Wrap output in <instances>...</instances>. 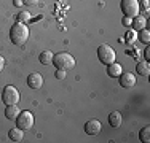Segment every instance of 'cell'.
I'll list each match as a JSON object with an SVG mask.
<instances>
[{"label": "cell", "mask_w": 150, "mask_h": 143, "mask_svg": "<svg viewBox=\"0 0 150 143\" xmlns=\"http://www.w3.org/2000/svg\"><path fill=\"white\" fill-rule=\"evenodd\" d=\"M29 26L26 22H19L16 21L10 29V40L15 43L16 46H23L26 45V41L29 40Z\"/></svg>", "instance_id": "cell-1"}, {"label": "cell", "mask_w": 150, "mask_h": 143, "mask_svg": "<svg viewBox=\"0 0 150 143\" xmlns=\"http://www.w3.org/2000/svg\"><path fill=\"white\" fill-rule=\"evenodd\" d=\"M75 59L72 54H69V53H58V54H54L53 57V65L56 67V69H62V70H70L75 67Z\"/></svg>", "instance_id": "cell-2"}, {"label": "cell", "mask_w": 150, "mask_h": 143, "mask_svg": "<svg viewBox=\"0 0 150 143\" xmlns=\"http://www.w3.org/2000/svg\"><path fill=\"white\" fill-rule=\"evenodd\" d=\"M19 91L15 88V86L8 84L3 88L2 91V100L5 105H18V102H19Z\"/></svg>", "instance_id": "cell-3"}, {"label": "cell", "mask_w": 150, "mask_h": 143, "mask_svg": "<svg viewBox=\"0 0 150 143\" xmlns=\"http://www.w3.org/2000/svg\"><path fill=\"white\" fill-rule=\"evenodd\" d=\"M115 49L112 48V46L109 45H101L98 48V59L101 60L102 64H105V65H109V64L115 62Z\"/></svg>", "instance_id": "cell-4"}, {"label": "cell", "mask_w": 150, "mask_h": 143, "mask_svg": "<svg viewBox=\"0 0 150 143\" xmlns=\"http://www.w3.org/2000/svg\"><path fill=\"white\" fill-rule=\"evenodd\" d=\"M121 13L128 18H134L139 14V0H121Z\"/></svg>", "instance_id": "cell-5"}, {"label": "cell", "mask_w": 150, "mask_h": 143, "mask_svg": "<svg viewBox=\"0 0 150 143\" xmlns=\"http://www.w3.org/2000/svg\"><path fill=\"white\" fill-rule=\"evenodd\" d=\"M16 127H19V129H23V130H29V129L34 126V114H32L30 111H21L19 114H18V118H16Z\"/></svg>", "instance_id": "cell-6"}, {"label": "cell", "mask_w": 150, "mask_h": 143, "mask_svg": "<svg viewBox=\"0 0 150 143\" xmlns=\"http://www.w3.org/2000/svg\"><path fill=\"white\" fill-rule=\"evenodd\" d=\"M101 130H102V124H101V121H98V119H90L85 124V132H86L88 135H98Z\"/></svg>", "instance_id": "cell-7"}, {"label": "cell", "mask_w": 150, "mask_h": 143, "mask_svg": "<svg viewBox=\"0 0 150 143\" xmlns=\"http://www.w3.org/2000/svg\"><path fill=\"white\" fill-rule=\"evenodd\" d=\"M27 86L30 89H40L43 86V76L40 73H30L27 76Z\"/></svg>", "instance_id": "cell-8"}, {"label": "cell", "mask_w": 150, "mask_h": 143, "mask_svg": "<svg viewBox=\"0 0 150 143\" xmlns=\"http://www.w3.org/2000/svg\"><path fill=\"white\" fill-rule=\"evenodd\" d=\"M120 84L123 86V88H133L136 86V75L134 73H129V72H126V73H121L120 75Z\"/></svg>", "instance_id": "cell-9"}, {"label": "cell", "mask_w": 150, "mask_h": 143, "mask_svg": "<svg viewBox=\"0 0 150 143\" xmlns=\"http://www.w3.org/2000/svg\"><path fill=\"white\" fill-rule=\"evenodd\" d=\"M121 73H123V69H121L120 64L112 62V64H109V65H107V75H109L110 78H118Z\"/></svg>", "instance_id": "cell-10"}, {"label": "cell", "mask_w": 150, "mask_h": 143, "mask_svg": "<svg viewBox=\"0 0 150 143\" xmlns=\"http://www.w3.org/2000/svg\"><path fill=\"white\" fill-rule=\"evenodd\" d=\"M145 26H147V19H145V16H141V14H137V16L133 18L131 27H133L136 32H139V30H142V29H145Z\"/></svg>", "instance_id": "cell-11"}, {"label": "cell", "mask_w": 150, "mask_h": 143, "mask_svg": "<svg viewBox=\"0 0 150 143\" xmlns=\"http://www.w3.org/2000/svg\"><path fill=\"white\" fill-rule=\"evenodd\" d=\"M53 57H54V54L51 51H42L38 54V62L42 65H53Z\"/></svg>", "instance_id": "cell-12"}, {"label": "cell", "mask_w": 150, "mask_h": 143, "mask_svg": "<svg viewBox=\"0 0 150 143\" xmlns=\"http://www.w3.org/2000/svg\"><path fill=\"white\" fill-rule=\"evenodd\" d=\"M19 113H21V110H19V107H18V105H6V108H5L6 119H10V121L16 119Z\"/></svg>", "instance_id": "cell-13"}, {"label": "cell", "mask_w": 150, "mask_h": 143, "mask_svg": "<svg viewBox=\"0 0 150 143\" xmlns=\"http://www.w3.org/2000/svg\"><path fill=\"white\" fill-rule=\"evenodd\" d=\"M8 137H10V140H13V142H23L24 130H23V129H19V127H13L11 130L8 132Z\"/></svg>", "instance_id": "cell-14"}, {"label": "cell", "mask_w": 150, "mask_h": 143, "mask_svg": "<svg viewBox=\"0 0 150 143\" xmlns=\"http://www.w3.org/2000/svg\"><path fill=\"white\" fill-rule=\"evenodd\" d=\"M121 121H123V118H121V114L118 111H112L109 114V124L112 127H120L121 126Z\"/></svg>", "instance_id": "cell-15"}, {"label": "cell", "mask_w": 150, "mask_h": 143, "mask_svg": "<svg viewBox=\"0 0 150 143\" xmlns=\"http://www.w3.org/2000/svg\"><path fill=\"white\" fill-rule=\"evenodd\" d=\"M136 72H137V75H141V76H149L150 75V64L145 60V62H139L137 65H136Z\"/></svg>", "instance_id": "cell-16"}, {"label": "cell", "mask_w": 150, "mask_h": 143, "mask_svg": "<svg viewBox=\"0 0 150 143\" xmlns=\"http://www.w3.org/2000/svg\"><path fill=\"white\" fill-rule=\"evenodd\" d=\"M137 40H141L142 43H145V45H149V43H150V32H149L147 27L137 32Z\"/></svg>", "instance_id": "cell-17"}, {"label": "cell", "mask_w": 150, "mask_h": 143, "mask_svg": "<svg viewBox=\"0 0 150 143\" xmlns=\"http://www.w3.org/2000/svg\"><path fill=\"white\" fill-rule=\"evenodd\" d=\"M139 138H141L142 143H149L150 142V127L149 126L141 129V132H139Z\"/></svg>", "instance_id": "cell-18"}, {"label": "cell", "mask_w": 150, "mask_h": 143, "mask_svg": "<svg viewBox=\"0 0 150 143\" xmlns=\"http://www.w3.org/2000/svg\"><path fill=\"white\" fill-rule=\"evenodd\" d=\"M137 40V32L134 30V29H131V30L126 32V35H125V41L128 43V45H131V43H134Z\"/></svg>", "instance_id": "cell-19"}, {"label": "cell", "mask_w": 150, "mask_h": 143, "mask_svg": "<svg viewBox=\"0 0 150 143\" xmlns=\"http://www.w3.org/2000/svg\"><path fill=\"white\" fill-rule=\"evenodd\" d=\"M139 13H144V14L149 13V0H141V3H139Z\"/></svg>", "instance_id": "cell-20"}, {"label": "cell", "mask_w": 150, "mask_h": 143, "mask_svg": "<svg viewBox=\"0 0 150 143\" xmlns=\"http://www.w3.org/2000/svg\"><path fill=\"white\" fill-rule=\"evenodd\" d=\"M30 19V13H19L18 14V21H19V22H26L27 24V21Z\"/></svg>", "instance_id": "cell-21"}, {"label": "cell", "mask_w": 150, "mask_h": 143, "mask_svg": "<svg viewBox=\"0 0 150 143\" xmlns=\"http://www.w3.org/2000/svg\"><path fill=\"white\" fill-rule=\"evenodd\" d=\"M54 76L58 78V80H64V78H66V70H62V69H56Z\"/></svg>", "instance_id": "cell-22"}, {"label": "cell", "mask_w": 150, "mask_h": 143, "mask_svg": "<svg viewBox=\"0 0 150 143\" xmlns=\"http://www.w3.org/2000/svg\"><path fill=\"white\" fill-rule=\"evenodd\" d=\"M131 22H133V18H128V16H123V19H121V24L126 27H131Z\"/></svg>", "instance_id": "cell-23"}, {"label": "cell", "mask_w": 150, "mask_h": 143, "mask_svg": "<svg viewBox=\"0 0 150 143\" xmlns=\"http://www.w3.org/2000/svg\"><path fill=\"white\" fill-rule=\"evenodd\" d=\"M24 2V5H29V6H34V5H37L40 0H23Z\"/></svg>", "instance_id": "cell-24"}, {"label": "cell", "mask_w": 150, "mask_h": 143, "mask_svg": "<svg viewBox=\"0 0 150 143\" xmlns=\"http://www.w3.org/2000/svg\"><path fill=\"white\" fill-rule=\"evenodd\" d=\"M144 56H145V60L149 62V60H150V48H145L144 49Z\"/></svg>", "instance_id": "cell-25"}, {"label": "cell", "mask_w": 150, "mask_h": 143, "mask_svg": "<svg viewBox=\"0 0 150 143\" xmlns=\"http://www.w3.org/2000/svg\"><path fill=\"white\" fill-rule=\"evenodd\" d=\"M5 69V59H3L2 56H0V73H2V70Z\"/></svg>", "instance_id": "cell-26"}, {"label": "cell", "mask_w": 150, "mask_h": 143, "mask_svg": "<svg viewBox=\"0 0 150 143\" xmlns=\"http://www.w3.org/2000/svg\"><path fill=\"white\" fill-rule=\"evenodd\" d=\"M15 5H16V6H23L24 2H23V0H15Z\"/></svg>", "instance_id": "cell-27"}]
</instances>
